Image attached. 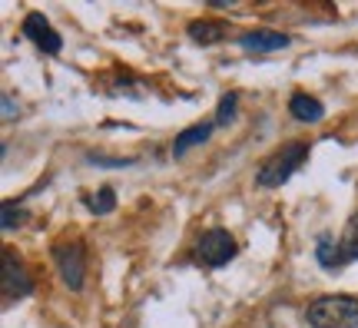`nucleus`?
Instances as JSON below:
<instances>
[{"instance_id":"f257e3e1","label":"nucleus","mask_w":358,"mask_h":328,"mask_svg":"<svg viewBox=\"0 0 358 328\" xmlns=\"http://www.w3.org/2000/svg\"><path fill=\"white\" fill-rule=\"evenodd\" d=\"M312 328H358V299L352 295H322L308 305Z\"/></svg>"},{"instance_id":"f03ea898","label":"nucleus","mask_w":358,"mask_h":328,"mask_svg":"<svg viewBox=\"0 0 358 328\" xmlns=\"http://www.w3.org/2000/svg\"><path fill=\"white\" fill-rule=\"evenodd\" d=\"M306 156H308L306 143H285V146H279V150L262 163V169H259V186H266V190L282 186L299 166L306 163Z\"/></svg>"},{"instance_id":"7ed1b4c3","label":"nucleus","mask_w":358,"mask_h":328,"mask_svg":"<svg viewBox=\"0 0 358 328\" xmlns=\"http://www.w3.org/2000/svg\"><path fill=\"white\" fill-rule=\"evenodd\" d=\"M236 255V242L226 229H209L203 232V239L196 245V259L199 265H209V269H219V265H226Z\"/></svg>"},{"instance_id":"20e7f679","label":"nucleus","mask_w":358,"mask_h":328,"mask_svg":"<svg viewBox=\"0 0 358 328\" xmlns=\"http://www.w3.org/2000/svg\"><path fill=\"white\" fill-rule=\"evenodd\" d=\"M57 265H60V276L70 289L83 285V245L80 242H64L57 245Z\"/></svg>"},{"instance_id":"39448f33","label":"nucleus","mask_w":358,"mask_h":328,"mask_svg":"<svg viewBox=\"0 0 358 328\" xmlns=\"http://www.w3.org/2000/svg\"><path fill=\"white\" fill-rule=\"evenodd\" d=\"M24 34L37 43L40 50H47V53H60V47H64L60 34H57V30H53V27L40 17V13H30V17L24 20Z\"/></svg>"},{"instance_id":"423d86ee","label":"nucleus","mask_w":358,"mask_h":328,"mask_svg":"<svg viewBox=\"0 0 358 328\" xmlns=\"http://www.w3.org/2000/svg\"><path fill=\"white\" fill-rule=\"evenodd\" d=\"M239 43L252 53H268V50H282V47L289 43V37H285V34H275V30H252V34H243Z\"/></svg>"},{"instance_id":"0eeeda50","label":"nucleus","mask_w":358,"mask_h":328,"mask_svg":"<svg viewBox=\"0 0 358 328\" xmlns=\"http://www.w3.org/2000/svg\"><path fill=\"white\" fill-rule=\"evenodd\" d=\"M3 289L7 295H27L30 292V278L24 276V265L13 262V255H7V262H3Z\"/></svg>"},{"instance_id":"6e6552de","label":"nucleus","mask_w":358,"mask_h":328,"mask_svg":"<svg viewBox=\"0 0 358 328\" xmlns=\"http://www.w3.org/2000/svg\"><path fill=\"white\" fill-rule=\"evenodd\" d=\"M289 110H292L295 120H302V123H319L322 120V103L315 97H308V93H295L292 103H289Z\"/></svg>"},{"instance_id":"1a4fd4ad","label":"nucleus","mask_w":358,"mask_h":328,"mask_svg":"<svg viewBox=\"0 0 358 328\" xmlns=\"http://www.w3.org/2000/svg\"><path fill=\"white\" fill-rule=\"evenodd\" d=\"M222 37H226V24H219V20H192L189 24V40L203 43V47L219 43Z\"/></svg>"},{"instance_id":"9d476101","label":"nucleus","mask_w":358,"mask_h":328,"mask_svg":"<svg viewBox=\"0 0 358 328\" xmlns=\"http://www.w3.org/2000/svg\"><path fill=\"white\" fill-rule=\"evenodd\" d=\"M209 133H213V127H209V123L189 127L186 133H179V136H176V143H173V152H176V156H182V152L192 150L196 143H206V139H209Z\"/></svg>"},{"instance_id":"9b49d317","label":"nucleus","mask_w":358,"mask_h":328,"mask_svg":"<svg viewBox=\"0 0 358 328\" xmlns=\"http://www.w3.org/2000/svg\"><path fill=\"white\" fill-rule=\"evenodd\" d=\"M342 259L345 262H352V259H358V215H352L348 219V226H345V232H342Z\"/></svg>"},{"instance_id":"f8f14e48","label":"nucleus","mask_w":358,"mask_h":328,"mask_svg":"<svg viewBox=\"0 0 358 328\" xmlns=\"http://www.w3.org/2000/svg\"><path fill=\"white\" fill-rule=\"evenodd\" d=\"M319 262L325 265V269H335V265L345 262V259H342V245H335L332 236H322L319 239Z\"/></svg>"},{"instance_id":"ddd939ff","label":"nucleus","mask_w":358,"mask_h":328,"mask_svg":"<svg viewBox=\"0 0 358 328\" xmlns=\"http://www.w3.org/2000/svg\"><path fill=\"white\" fill-rule=\"evenodd\" d=\"M232 113H236V93H226L222 100H219V123H229L232 120Z\"/></svg>"},{"instance_id":"4468645a","label":"nucleus","mask_w":358,"mask_h":328,"mask_svg":"<svg viewBox=\"0 0 358 328\" xmlns=\"http://www.w3.org/2000/svg\"><path fill=\"white\" fill-rule=\"evenodd\" d=\"M113 209V190H100V196L93 199V213H110Z\"/></svg>"},{"instance_id":"2eb2a0df","label":"nucleus","mask_w":358,"mask_h":328,"mask_svg":"<svg viewBox=\"0 0 358 328\" xmlns=\"http://www.w3.org/2000/svg\"><path fill=\"white\" fill-rule=\"evenodd\" d=\"M17 222H24V213H20L13 202H7V206H3V229H13Z\"/></svg>"},{"instance_id":"dca6fc26","label":"nucleus","mask_w":358,"mask_h":328,"mask_svg":"<svg viewBox=\"0 0 358 328\" xmlns=\"http://www.w3.org/2000/svg\"><path fill=\"white\" fill-rule=\"evenodd\" d=\"M10 116H13V100L3 97V120H10Z\"/></svg>"}]
</instances>
